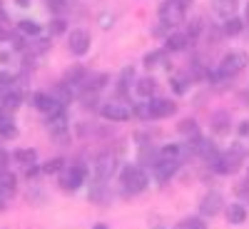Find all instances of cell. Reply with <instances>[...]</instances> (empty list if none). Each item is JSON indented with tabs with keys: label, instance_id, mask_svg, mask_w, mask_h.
<instances>
[{
	"label": "cell",
	"instance_id": "obj_1",
	"mask_svg": "<svg viewBox=\"0 0 249 229\" xmlns=\"http://www.w3.org/2000/svg\"><path fill=\"white\" fill-rule=\"evenodd\" d=\"M120 184L127 194H140L144 187H147V172H144L140 164H127L120 175Z\"/></svg>",
	"mask_w": 249,
	"mask_h": 229
},
{
	"label": "cell",
	"instance_id": "obj_2",
	"mask_svg": "<svg viewBox=\"0 0 249 229\" xmlns=\"http://www.w3.org/2000/svg\"><path fill=\"white\" fill-rule=\"evenodd\" d=\"M249 65V55L247 53H242V50H232V53H227L224 57H222V62H219V70L224 72V75H237V72H242L244 68Z\"/></svg>",
	"mask_w": 249,
	"mask_h": 229
},
{
	"label": "cell",
	"instance_id": "obj_3",
	"mask_svg": "<svg viewBox=\"0 0 249 229\" xmlns=\"http://www.w3.org/2000/svg\"><path fill=\"white\" fill-rule=\"evenodd\" d=\"M239 164H242V157L237 152H232V150H227L224 155H217L212 159V170L217 175H234L239 170Z\"/></svg>",
	"mask_w": 249,
	"mask_h": 229
},
{
	"label": "cell",
	"instance_id": "obj_4",
	"mask_svg": "<svg viewBox=\"0 0 249 229\" xmlns=\"http://www.w3.org/2000/svg\"><path fill=\"white\" fill-rule=\"evenodd\" d=\"M157 15H160V23L162 25H182L184 23V8H179L175 0H167V3H162L160 5V10H157Z\"/></svg>",
	"mask_w": 249,
	"mask_h": 229
},
{
	"label": "cell",
	"instance_id": "obj_5",
	"mask_svg": "<svg viewBox=\"0 0 249 229\" xmlns=\"http://www.w3.org/2000/svg\"><path fill=\"white\" fill-rule=\"evenodd\" d=\"M100 115L105 117V120H110V122H124V120H130L132 110L124 105V102L112 100V102H105V105L100 107Z\"/></svg>",
	"mask_w": 249,
	"mask_h": 229
},
{
	"label": "cell",
	"instance_id": "obj_6",
	"mask_svg": "<svg viewBox=\"0 0 249 229\" xmlns=\"http://www.w3.org/2000/svg\"><path fill=\"white\" fill-rule=\"evenodd\" d=\"M117 172V157L112 152H102L95 157V175L100 179H110Z\"/></svg>",
	"mask_w": 249,
	"mask_h": 229
},
{
	"label": "cell",
	"instance_id": "obj_7",
	"mask_svg": "<svg viewBox=\"0 0 249 229\" xmlns=\"http://www.w3.org/2000/svg\"><path fill=\"white\" fill-rule=\"evenodd\" d=\"M222 207H224V197H222L217 190H212V192H207V194L202 197L199 212H202L204 217H217V214L222 212Z\"/></svg>",
	"mask_w": 249,
	"mask_h": 229
},
{
	"label": "cell",
	"instance_id": "obj_8",
	"mask_svg": "<svg viewBox=\"0 0 249 229\" xmlns=\"http://www.w3.org/2000/svg\"><path fill=\"white\" fill-rule=\"evenodd\" d=\"M68 48H70L72 55L82 57V55L90 50V33H85V30H70V35H68Z\"/></svg>",
	"mask_w": 249,
	"mask_h": 229
},
{
	"label": "cell",
	"instance_id": "obj_9",
	"mask_svg": "<svg viewBox=\"0 0 249 229\" xmlns=\"http://www.w3.org/2000/svg\"><path fill=\"white\" fill-rule=\"evenodd\" d=\"M177 112V105L172 100H164V97H150V115L152 120H160V117H170Z\"/></svg>",
	"mask_w": 249,
	"mask_h": 229
},
{
	"label": "cell",
	"instance_id": "obj_10",
	"mask_svg": "<svg viewBox=\"0 0 249 229\" xmlns=\"http://www.w3.org/2000/svg\"><path fill=\"white\" fill-rule=\"evenodd\" d=\"M82 182H85V170H82V167H70V170H62V175H60V184H62V190H70V192H75Z\"/></svg>",
	"mask_w": 249,
	"mask_h": 229
},
{
	"label": "cell",
	"instance_id": "obj_11",
	"mask_svg": "<svg viewBox=\"0 0 249 229\" xmlns=\"http://www.w3.org/2000/svg\"><path fill=\"white\" fill-rule=\"evenodd\" d=\"M177 170H179V159H157L155 162V179L157 182H170Z\"/></svg>",
	"mask_w": 249,
	"mask_h": 229
},
{
	"label": "cell",
	"instance_id": "obj_12",
	"mask_svg": "<svg viewBox=\"0 0 249 229\" xmlns=\"http://www.w3.org/2000/svg\"><path fill=\"white\" fill-rule=\"evenodd\" d=\"M33 105H35L40 112H48V115H53V112H60V110H62V105L53 97V92H37V95L33 97Z\"/></svg>",
	"mask_w": 249,
	"mask_h": 229
},
{
	"label": "cell",
	"instance_id": "obj_13",
	"mask_svg": "<svg viewBox=\"0 0 249 229\" xmlns=\"http://www.w3.org/2000/svg\"><path fill=\"white\" fill-rule=\"evenodd\" d=\"M90 202H95V204H105V202H110V190H107L105 179H100V177H97V182L90 184Z\"/></svg>",
	"mask_w": 249,
	"mask_h": 229
},
{
	"label": "cell",
	"instance_id": "obj_14",
	"mask_svg": "<svg viewBox=\"0 0 249 229\" xmlns=\"http://www.w3.org/2000/svg\"><path fill=\"white\" fill-rule=\"evenodd\" d=\"M190 35L187 33H172V35H167V40H164V50H170V53H179V50H184L187 45H190Z\"/></svg>",
	"mask_w": 249,
	"mask_h": 229
},
{
	"label": "cell",
	"instance_id": "obj_15",
	"mask_svg": "<svg viewBox=\"0 0 249 229\" xmlns=\"http://www.w3.org/2000/svg\"><path fill=\"white\" fill-rule=\"evenodd\" d=\"M48 130H50V135H62V132H68V117H65V110L53 112V115L48 117Z\"/></svg>",
	"mask_w": 249,
	"mask_h": 229
},
{
	"label": "cell",
	"instance_id": "obj_16",
	"mask_svg": "<svg viewBox=\"0 0 249 229\" xmlns=\"http://www.w3.org/2000/svg\"><path fill=\"white\" fill-rule=\"evenodd\" d=\"M107 80H110V77H107L105 72H92V75H85V80H82L80 85L85 88V90H90V92H97L100 88L107 85Z\"/></svg>",
	"mask_w": 249,
	"mask_h": 229
},
{
	"label": "cell",
	"instance_id": "obj_17",
	"mask_svg": "<svg viewBox=\"0 0 249 229\" xmlns=\"http://www.w3.org/2000/svg\"><path fill=\"white\" fill-rule=\"evenodd\" d=\"M155 90H157V80L155 77H140L137 80V88H135V92L140 95V97H144V100H150L152 95H155Z\"/></svg>",
	"mask_w": 249,
	"mask_h": 229
},
{
	"label": "cell",
	"instance_id": "obj_18",
	"mask_svg": "<svg viewBox=\"0 0 249 229\" xmlns=\"http://www.w3.org/2000/svg\"><path fill=\"white\" fill-rule=\"evenodd\" d=\"M244 219H247L244 204H239V202L227 204V222H230V224H244Z\"/></svg>",
	"mask_w": 249,
	"mask_h": 229
},
{
	"label": "cell",
	"instance_id": "obj_19",
	"mask_svg": "<svg viewBox=\"0 0 249 229\" xmlns=\"http://www.w3.org/2000/svg\"><path fill=\"white\" fill-rule=\"evenodd\" d=\"M212 8L217 15H222L224 20L227 18H232L234 10H237V0H212Z\"/></svg>",
	"mask_w": 249,
	"mask_h": 229
},
{
	"label": "cell",
	"instance_id": "obj_20",
	"mask_svg": "<svg viewBox=\"0 0 249 229\" xmlns=\"http://www.w3.org/2000/svg\"><path fill=\"white\" fill-rule=\"evenodd\" d=\"M230 112H214L212 115V130L217 135H224V132H230Z\"/></svg>",
	"mask_w": 249,
	"mask_h": 229
},
{
	"label": "cell",
	"instance_id": "obj_21",
	"mask_svg": "<svg viewBox=\"0 0 249 229\" xmlns=\"http://www.w3.org/2000/svg\"><path fill=\"white\" fill-rule=\"evenodd\" d=\"M164 57H167V50H152V53H147L144 55V68H160V65H164Z\"/></svg>",
	"mask_w": 249,
	"mask_h": 229
},
{
	"label": "cell",
	"instance_id": "obj_22",
	"mask_svg": "<svg viewBox=\"0 0 249 229\" xmlns=\"http://www.w3.org/2000/svg\"><path fill=\"white\" fill-rule=\"evenodd\" d=\"M13 137H18V130H15L13 120L0 115V140H13Z\"/></svg>",
	"mask_w": 249,
	"mask_h": 229
},
{
	"label": "cell",
	"instance_id": "obj_23",
	"mask_svg": "<svg viewBox=\"0 0 249 229\" xmlns=\"http://www.w3.org/2000/svg\"><path fill=\"white\" fill-rule=\"evenodd\" d=\"M242 28H244V23H242L239 18H234V15H232V18H227V20H224V28H222V30H224V35L234 37V35H239V33H242Z\"/></svg>",
	"mask_w": 249,
	"mask_h": 229
},
{
	"label": "cell",
	"instance_id": "obj_24",
	"mask_svg": "<svg viewBox=\"0 0 249 229\" xmlns=\"http://www.w3.org/2000/svg\"><path fill=\"white\" fill-rule=\"evenodd\" d=\"M85 75H88V70H85V68L75 65V68H70V70L65 72V80H68V85H80V82L85 80Z\"/></svg>",
	"mask_w": 249,
	"mask_h": 229
},
{
	"label": "cell",
	"instance_id": "obj_25",
	"mask_svg": "<svg viewBox=\"0 0 249 229\" xmlns=\"http://www.w3.org/2000/svg\"><path fill=\"white\" fill-rule=\"evenodd\" d=\"M15 175H8V172H0V190H3L8 197H13V192H15Z\"/></svg>",
	"mask_w": 249,
	"mask_h": 229
},
{
	"label": "cell",
	"instance_id": "obj_26",
	"mask_svg": "<svg viewBox=\"0 0 249 229\" xmlns=\"http://www.w3.org/2000/svg\"><path fill=\"white\" fill-rule=\"evenodd\" d=\"M53 97L60 102V105H68V102L72 100V92H70V85L65 82V85H57L55 90H53Z\"/></svg>",
	"mask_w": 249,
	"mask_h": 229
},
{
	"label": "cell",
	"instance_id": "obj_27",
	"mask_svg": "<svg viewBox=\"0 0 249 229\" xmlns=\"http://www.w3.org/2000/svg\"><path fill=\"white\" fill-rule=\"evenodd\" d=\"M62 167H65V159L55 157V159H48V162L43 164V172H45V175H57V172H62Z\"/></svg>",
	"mask_w": 249,
	"mask_h": 229
},
{
	"label": "cell",
	"instance_id": "obj_28",
	"mask_svg": "<svg viewBox=\"0 0 249 229\" xmlns=\"http://www.w3.org/2000/svg\"><path fill=\"white\" fill-rule=\"evenodd\" d=\"M177 229H207V224L202 217H187L177 224Z\"/></svg>",
	"mask_w": 249,
	"mask_h": 229
},
{
	"label": "cell",
	"instance_id": "obj_29",
	"mask_svg": "<svg viewBox=\"0 0 249 229\" xmlns=\"http://www.w3.org/2000/svg\"><path fill=\"white\" fill-rule=\"evenodd\" d=\"M179 144H164L160 150V159H179Z\"/></svg>",
	"mask_w": 249,
	"mask_h": 229
},
{
	"label": "cell",
	"instance_id": "obj_30",
	"mask_svg": "<svg viewBox=\"0 0 249 229\" xmlns=\"http://www.w3.org/2000/svg\"><path fill=\"white\" fill-rule=\"evenodd\" d=\"M18 30L23 33V35H40V25L35 23V20H20Z\"/></svg>",
	"mask_w": 249,
	"mask_h": 229
},
{
	"label": "cell",
	"instance_id": "obj_31",
	"mask_svg": "<svg viewBox=\"0 0 249 229\" xmlns=\"http://www.w3.org/2000/svg\"><path fill=\"white\" fill-rule=\"evenodd\" d=\"M15 159L23 162V164H35L37 152H35V150H18V152H15Z\"/></svg>",
	"mask_w": 249,
	"mask_h": 229
},
{
	"label": "cell",
	"instance_id": "obj_32",
	"mask_svg": "<svg viewBox=\"0 0 249 229\" xmlns=\"http://www.w3.org/2000/svg\"><path fill=\"white\" fill-rule=\"evenodd\" d=\"M182 135H192V137H197V122L190 117V120H182L179 122V127H177Z\"/></svg>",
	"mask_w": 249,
	"mask_h": 229
},
{
	"label": "cell",
	"instance_id": "obj_33",
	"mask_svg": "<svg viewBox=\"0 0 249 229\" xmlns=\"http://www.w3.org/2000/svg\"><path fill=\"white\" fill-rule=\"evenodd\" d=\"M3 107H5V110L20 107V95H18V92H8V95L3 97Z\"/></svg>",
	"mask_w": 249,
	"mask_h": 229
},
{
	"label": "cell",
	"instance_id": "obj_34",
	"mask_svg": "<svg viewBox=\"0 0 249 229\" xmlns=\"http://www.w3.org/2000/svg\"><path fill=\"white\" fill-rule=\"evenodd\" d=\"M135 115L142 117V120H152V115H150V100H144V102H140V105H135Z\"/></svg>",
	"mask_w": 249,
	"mask_h": 229
},
{
	"label": "cell",
	"instance_id": "obj_35",
	"mask_svg": "<svg viewBox=\"0 0 249 229\" xmlns=\"http://www.w3.org/2000/svg\"><path fill=\"white\" fill-rule=\"evenodd\" d=\"M135 80V70L132 68H124L122 70V77H120V92H124V88H127V82Z\"/></svg>",
	"mask_w": 249,
	"mask_h": 229
},
{
	"label": "cell",
	"instance_id": "obj_36",
	"mask_svg": "<svg viewBox=\"0 0 249 229\" xmlns=\"http://www.w3.org/2000/svg\"><path fill=\"white\" fill-rule=\"evenodd\" d=\"M65 30H68V23L62 18H55L53 23H50V33L53 35H60V33H65Z\"/></svg>",
	"mask_w": 249,
	"mask_h": 229
},
{
	"label": "cell",
	"instance_id": "obj_37",
	"mask_svg": "<svg viewBox=\"0 0 249 229\" xmlns=\"http://www.w3.org/2000/svg\"><path fill=\"white\" fill-rule=\"evenodd\" d=\"M172 90L177 95H184L187 92V80L184 77H172Z\"/></svg>",
	"mask_w": 249,
	"mask_h": 229
},
{
	"label": "cell",
	"instance_id": "obj_38",
	"mask_svg": "<svg viewBox=\"0 0 249 229\" xmlns=\"http://www.w3.org/2000/svg\"><path fill=\"white\" fill-rule=\"evenodd\" d=\"M237 132H239V137H242V140H249V120H242V122H239Z\"/></svg>",
	"mask_w": 249,
	"mask_h": 229
},
{
	"label": "cell",
	"instance_id": "obj_39",
	"mask_svg": "<svg viewBox=\"0 0 249 229\" xmlns=\"http://www.w3.org/2000/svg\"><path fill=\"white\" fill-rule=\"evenodd\" d=\"M10 85H13V75L0 72V88H10Z\"/></svg>",
	"mask_w": 249,
	"mask_h": 229
},
{
	"label": "cell",
	"instance_id": "obj_40",
	"mask_svg": "<svg viewBox=\"0 0 249 229\" xmlns=\"http://www.w3.org/2000/svg\"><path fill=\"white\" fill-rule=\"evenodd\" d=\"M48 5L53 10H62V5H65V0H48Z\"/></svg>",
	"mask_w": 249,
	"mask_h": 229
},
{
	"label": "cell",
	"instance_id": "obj_41",
	"mask_svg": "<svg viewBox=\"0 0 249 229\" xmlns=\"http://www.w3.org/2000/svg\"><path fill=\"white\" fill-rule=\"evenodd\" d=\"M5 167H8V155L0 150V172H5Z\"/></svg>",
	"mask_w": 249,
	"mask_h": 229
},
{
	"label": "cell",
	"instance_id": "obj_42",
	"mask_svg": "<svg viewBox=\"0 0 249 229\" xmlns=\"http://www.w3.org/2000/svg\"><path fill=\"white\" fill-rule=\"evenodd\" d=\"M237 192H239V197H244L249 202V182H247V187H237Z\"/></svg>",
	"mask_w": 249,
	"mask_h": 229
},
{
	"label": "cell",
	"instance_id": "obj_43",
	"mask_svg": "<svg viewBox=\"0 0 249 229\" xmlns=\"http://www.w3.org/2000/svg\"><path fill=\"white\" fill-rule=\"evenodd\" d=\"M175 3H177L179 8H184V10H187V8H190V5H192V0H175Z\"/></svg>",
	"mask_w": 249,
	"mask_h": 229
},
{
	"label": "cell",
	"instance_id": "obj_44",
	"mask_svg": "<svg viewBox=\"0 0 249 229\" xmlns=\"http://www.w3.org/2000/svg\"><path fill=\"white\" fill-rule=\"evenodd\" d=\"M8 199H10V197H8V194H5L3 190H0V210H3V207H5V202H8Z\"/></svg>",
	"mask_w": 249,
	"mask_h": 229
},
{
	"label": "cell",
	"instance_id": "obj_45",
	"mask_svg": "<svg viewBox=\"0 0 249 229\" xmlns=\"http://www.w3.org/2000/svg\"><path fill=\"white\" fill-rule=\"evenodd\" d=\"M15 3H18L20 8H28V3H30V0H15Z\"/></svg>",
	"mask_w": 249,
	"mask_h": 229
},
{
	"label": "cell",
	"instance_id": "obj_46",
	"mask_svg": "<svg viewBox=\"0 0 249 229\" xmlns=\"http://www.w3.org/2000/svg\"><path fill=\"white\" fill-rule=\"evenodd\" d=\"M92 229H110V227H107V224H95Z\"/></svg>",
	"mask_w": 249,
	"mask_h": 229
},
{
	"label": "cell",
	"instance_id": "obj_47",
	"mask_svg": "<svg viewBox=\"0 0 249 229\" xmlns=\"http://www.w3.org/2000/svg\"><path fill=\"white\" fill-rule=\"evenodd\" d=\"M244 15H247V23H249V3H247V13Z\"/></svg>",
	"mask_w": 249,
	"mask_h": 229
},
{
	"label": "cell",
	"instance_id": "obj_48",
	"mask_svg": "<svg viewBox=\"0 0 249 229\" xmlns=\"http://www.w3.org/2000/svg\"><path fill=\"white\" fill-rule=\"evenodd\" d=\"M3 37H8V35H5V33H3V30H0V40H3Z\"/></svg>",
	"mask_w": 249,
	"mask_h": 229
},
{
	"label": "cell",
	"instance_id": "obj_49",
	"mask_svg": "<svg viewBox=\"0 0 249 229\" xmlns=\"http://www.w3.org/2000/svg\"><path fill=\"white\" fill-rule=\"evenodd\" d=\"M247 182H249V167H247Z\"/></svg>",
	"mask_w": 249,
	"mask_h": 229
}]
</instances>
